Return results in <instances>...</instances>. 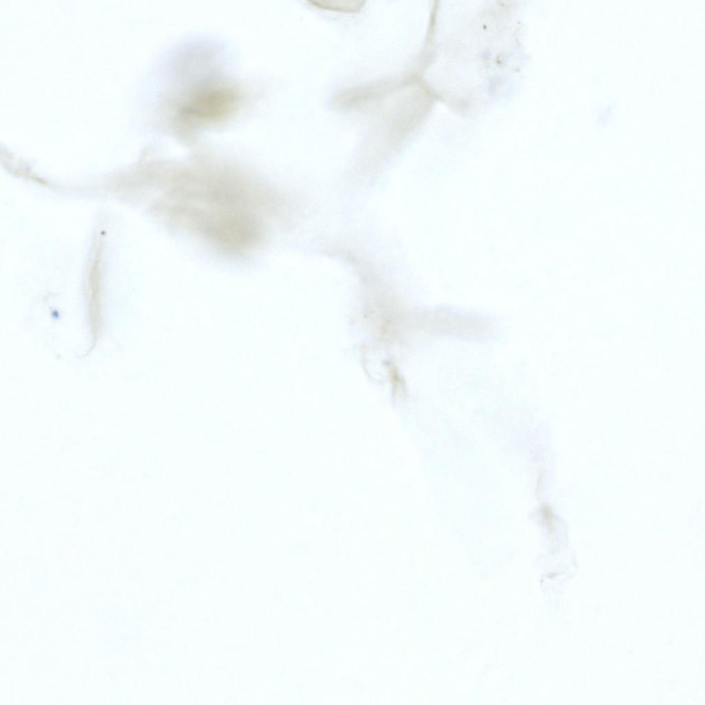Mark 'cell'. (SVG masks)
Masks as SVG:
<instances>
[{"label":"cell","mask_w":705,"mask_h":705,"mask_svg":"<svg viewBox=\"0 0 705 705\" xmlns=\"http://www.w3.org/2000/svg\"><path fill=\"white\" fill-rule=\"evenodd\" d=\"M238 93L229 86H212L198 90L182 105L178 116L180 127H189L227 114L238 101Z\"/></svg>","instance_id":"obj_1"}]
</instances>
